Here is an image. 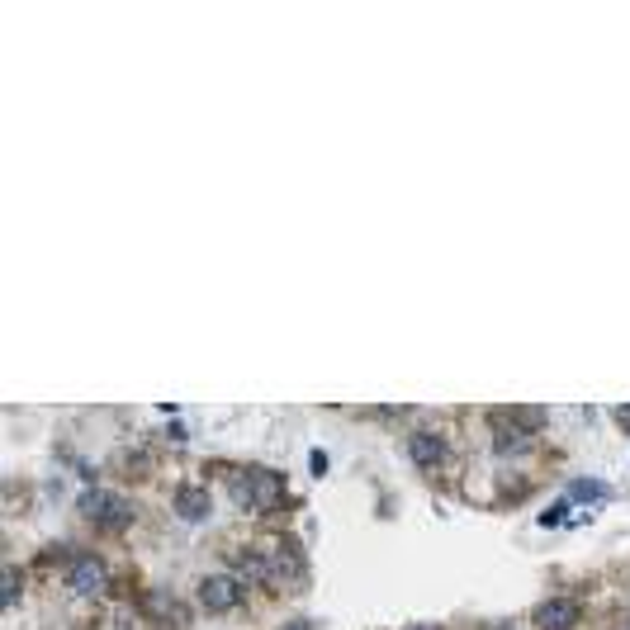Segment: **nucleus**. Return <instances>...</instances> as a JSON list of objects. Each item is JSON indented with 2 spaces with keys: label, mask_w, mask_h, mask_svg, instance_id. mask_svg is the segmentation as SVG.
I'll return each instance as SVG.
<instances>
[{
  "label": "nucleus",
  "mask_w": 630,
  "mask_h": 630,
  "mask_svg": "<svg viewBox=\"0 0 630 630\" xmlns=\"http://www.w3.org/2000/svg\"><path fill=\"white\" fill-rule=\"evenodd\" d=\"M228 488H233L237 507H247V512H266V507L280 503V479L266 469H233Z\"/></svg>",
  "instance_id": "f257e3e1"
},
{
  "label": "nucleus",
  "mask_w": 630,
  "mask_h": 630,
  "mask_svg": "<svg viewBox=\"0 0 630 630\" xmlns=\"http://www.w3.org/2000/svg\"><path fill=\"white\" fill-rule=\"evenodd\" d=\"M81 517L95 526H128L133 522V507H128V498H119V493H109V488H90V493H81Z\"/></svg>",
  "instance_id": "f03ea898"
},
{
  "label": "nucleus",
  "mask_w": 630,
  "mask_h": 630,
  "mask_svg": "<svg viewBox=\"0 0 630 630\" xmlns=\"http://www.w3.org/2000/svg\"><path fill=\"white\" fill-rule=\"evenodd\" d=\"M242 578L233 574H209L204 583H199V607H209V612H233V607H242Z\"/></svg>",
  "instance_id": "7ed1b4c3"
},
{
  "label": "nucleus",
  "mask_w": 630,
  "mask_h": 630,
  "mask_svg": "<svg viewBox=\"0 0 630 630\" xmlns=\"http://www.w3.org/2000/svg\"><path fill=\"white\" fill-rule=\"evenodd\" d=\"M105 583H109L105 559H95V555L72 559V569H67V588H72L76 597H95L100 588H105Z\"/></svg>",
  "instance_id": "20e7f679"
},
{
  "label": "nucleus",
  "mask_w": 630,
  "mask_h": 630,
  "mask_svg": "<svg viewBox=\"0 0 630 630\" xmlns=\"http://www.w3.org/2000/svg\"><path fill=\"white\" fill-rule=\"evenodd\" d=\"M578 621V602L574 597H550L545 607H536V626L540 630H569Z\"/></svg>",
  "instance_id": "39448f33"
},
{
  "label": "nucleus",
  "mask_w": 630,
  "mask_h": 630,
  "mask_svg": "<svg viewBox=\"0 0 630 630\" xmlns=\"http://www.w3.org/2000/svg\"><path fill=\"white\" fill-rule=\"evenodd\" d=\"M176 512L185 517V522H204V517H209V493L195 488V484H185L176 493Z\"/></svg>",
  "instance_id": "423d86ee"
},
{
  "label": "nucleus",
  "mask_w": 630,
  "mask_h": 630,
  "mask_svg": "<svg viewBox=\"0 0 630 630\" xmlns=\"http://www.w3.org/2000/svg\"><path fill=\"white\" fill-rule=\"evenodd\" d=\"M408 455H413L417 465H436V460H446V441L436 432H417L413 441H408Z\"/></svg>",
  "instance_id": "0eeeda50"
},
{
  "label": "nucleus",
  "mask_w": 630,
  "mask_h": 630,
  "mask_svg": "<svg viewBox=\"0 0 630 630\" xmlns=\"http://www.w3.org/2000/svg\"><path fill=\"white\" fill-rule=\"evenodd\" d=\"M602 493H607V484H597V479H574L569 484V498H578V503H593Z\"/></svg>",
  "instance_id": "6e6552de"
},
{
  "label": "nucleus",
  "mask_w": 630,
  "mask_h": 630,
  "mask_svg": "<svg viewBox=\"0 0 630 630\" xmlns=\"http://www.w3.org/2000/svg\"><path fill=\"white\" fill-rule=\"evenodd\" d=\"M19 602V569H5V607Z\"/></svg>",
  "instance_id": "1a4fd4ad"
},
{
  "label": "nucleus",
  "mask_w": 630,
  "mask_h": 630,
  "mask_svg": "<svg viewBox=\"0 0 630 630\" xmlns=\"http://www.w3.org/2000/svg\"><path fill=\"white\" fill-rule=\"evenodd\" d=\"M616 422H621V427L630 432V403H626V408H616Z\"/></svg>",
  "instance_id": "9d476101"
},
{
  "label": "nucleus",
  "mask_w": 630,
  "mask_h": 630,
  "mask_svg": "<svg viewBox=\"0 0 630 630\" xmlns=\"http://www.w3.org/2000/svg\"><path fill=\"white\" fill-rule=\"evenodd\" d=\"M408 630H432V626H408Z\"/></svg>",
  "instance_id": "9b49d317"
},
{
  "label": "nucleus",
  "mask_w": 630,
  "mask_h": 630,
  "mask_svg": "<svg viewBox=\"0 0 630 630\" xmlns=\"http://www.w3.org/2000/svg\"><path fill=\"white\" fill-rule=\"evenodd\" d=\"M285 630H308V626H285Z\"/></svg>",
  "instance_id": "f8f14e48"
}]
</instances>
